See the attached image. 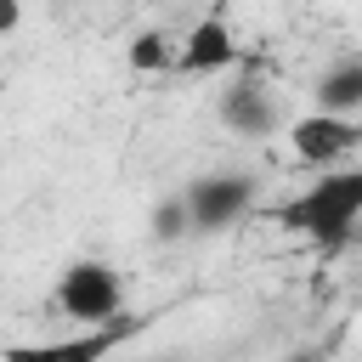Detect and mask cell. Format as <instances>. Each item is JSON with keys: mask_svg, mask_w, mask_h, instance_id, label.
Returning a JSON list of instances; mask_svg holds the SVG:
<instances>
[{"mask_svg": "<svg viewBox=\"0 0 362 362\" xmlns=\"http://www.w3.org/2000/svg\"><path fill=\"white\" fill-rule=\"evenodd\" d=\"M356 6H362V0H356Z\"/></svg>", "mask_w": 362, "mask_h": 362, "instance_id": "obj_13", "label": "cell"}, {"mask_svg": "<svg viewBox=\"0 0 362 362\" xmlns=\"http://www.w3.org/2000/svg\"><path fill=\"white\" fill-rule=\"evenodd\" d=\"M57 311L74 322V328H107L119 322L124 311V283L107 260H74L62 277H57Z\"/></svg>", "mask_w": 362, "mask_h": 362, "instance_id": "obj_2", "label": "cell"}, {"mask_svg": "<svg viewBox=\"0 0 362 362\" xmlns=\"http://www.w3.org/2000/svg\"><path fill=\"white\" fill-rule=\"evenodd\" d=\"M187 232H192V215H187L181 192H175V198H164V204L153 209V243H175V238H187Z\"/></svg>", "mask_w": 362, "mask_h": 362, "instance_id": "obj_10", "label": "cell"}, {"mask_svg": "<svg viewBox=\"0 0 362 362\" xmlns=\"http://www.w3.org/2000/svg\"><path fill=\"white\" fill-rule=\"evenodd\" d=\"M23 23V0H0V34H11Z\"/></svg>", "mask_w": 362, "mask_h": 362, "instance_id": "obj_11", "label": "cell"}, {"mask_svg": "<svg viewBox=\"0 0 362 362\" xmlns=\"http://www.w3.org/2000/svg\"><path fill=\"white\" fill-rule=\"evenodd\" d=\"M221 119H226V130H238V136H272V130H277V96H272L266 85L243 79V85H232V90L221 96Z\"/></svg>", "mask_w": 362, "mask_h": 362, "instance_id": "obj_7", "label": "cell"}, {"mask_svg": "<svg viewBox=\"0 0 362 362\" xmlns=\"http://www.w3.org/2000/svg\"><path fill=\"white\" fill-rule=\"evenodd\" d=\"M238 62V40H232V28H226V17H198L192 28H187V40H181V51H175V74H187V79H204V74H226Z\"/></svg>", "mask_w": 362, "mask_h": 362, "instance_id": "obj_6", "label": "cell"}, {"mask_svg": "<svg viewBox=\"0 0 362 362\" xmlns=\"http://www.w3.org/2000/svg\"><path fill=\"white\" fill-rule=\"evenodd\" d=\"M124 57H130V68H136V74H164V68L175 62V51H170V40H164L158 28H141V34L130 40V51H124Z\"/></svg>", "mask_w": 362, "mask_h": 362, "instance_id": "obj_9", "label": "cell"}, {"mask_svg": "<svg viewBox=\"0 0 362 362\" xmlns=\"http://www.w3.org/2000/svg\"><path fill=\"white\" fill-rule=\"evenodd\" d=\"M288 362H311V356H288Z\"/></svg>", "mask_w": 362, "mask_h": 362, "instance_id": "obj_12", "label": "cell"}, {"mask_svg": "<svg viewBox=\"0 0 362 362\" xmlns=\"http://www.w3.org/2000/svg\"><path fill=\"white\" fill-rule=\"evenodd\" d=\"M136 322H107V328H79L74 339H45V345H6L0 351V362H107L119 345H124V334H130Z\"/></svg>", "mask_w": 362, "mask_h": 362, "instance_id": "obj_5", "label": "cell"}, {"mask_svg": "<svg viewBox=\"0 0 362 362\" xmlns=\"http://www.w3.org/2000/svg\"><path fill=\"white\" fill-rule=\"evenodd\" d=\"M288 147H294V158H305V164H317V170H334L339 158H351L356 147H362V119H345V113H305V119H294L288 124Z\"/></svg>", "mask_w": 362, "mask_h": 362, "instance_id": "obj_4", "label": "cell"}, {"mask_svg": "<svg viewBox=\"0 0 362 362\" xmlns=\"http://www.w3.org/2000/svg\"><path fill=\"white\" fill-rule=\"evenodd\" d=\"M255 198H260V187H255L249 175H238V170L198 175V181H187V192H181V204H187V215H192V232H226V226H238V221L255 209Z\"/></svg>", "mask_w": 362, "mask_h": 362, "instance_id": "obj_3", "label": "cell"}, {"mask_svg": "<svg viewBox=\"0 0 362 362\" xmlns=\"http://www.w3.org/2000/svg\"><path fill=\"white\" fill-rule=\"evenodd\" d=\"M277 221L288 232H300L305 243H317L322 255H339L362 221V164L351 170H322L317 181H305L283 209Z\"/></svg>", "mask_w": 362, "mask_h": 362, "instance_id": "obj_1", "label": "cell"}, {"mask_svg": "<svg viewBox=\"0 0 362 362\" xmlns=\"http://www.w3.org/2000/svg\"><path fill=\"white\" fill-rule=\"evenodd\" d=\"M317 107H322V113L362 119V57H345V62H334V68L317 79Z\"/></svg>", "mask_w": 362, "mask_h": 362, "instance_id": "obj_8", "label": "cell"}]
</instances>
